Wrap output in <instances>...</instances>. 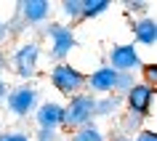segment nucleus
Masks as SVG:
<instances>
[{
    "instance_id": "nucleus-17",
    "label": "nucleus",
    "mask_w": 157,
    "mask_h": 141,
    "mask_svg": "<svg viewBox=\"0 0 157 141\" xmlns=\"http://www.w3.org/2000/svg\"><path fill=\"white\" fill-rule=\"evenodd\" d=\"M123 128H125V131H120L123 136H128L131 131H136V133H139L141 128H144V117L133 115V112H125V117H123Z\"/></svg>"
},
{
    "instance_id": "nucleus-11",
    "label": "nucleus",
    "mask_w": 157,
    "mask_h": 141,
    "mask_svg": "<svg viewBox=\"0 0 157 141\" xmlns=\"http://www.w3.org/2000/svg\"><path fill=\"white\" fill-rule=\"evenodd\" d=\"M131 32H133V40L139 43V45H144V48H152L157 43V21L152 16H139V19H133V24H131Z\"/></svg>"
},
{
    "instance_id": "nucleus-18",
    "label": "nucleus",
    "mask_w": 157,
    "mask_h": 141,
    "mask_svg": "<svg viewBox=\"0 0 157 141\" xmlns=\"http://www.w3.org/2000/svg\"><path fill=\"white\" fill-rule=\"evenodd\" d=\"M123 6H125L128 13H141V16H147V11H149L152 3H147V0H125Z\"/></svg>"
},
{
    "instance_id": "nucleus-19",
    "label": "nucleus",
    "mask_w": 157,
    "mask_h": 141,
    "mask_svg": "<svg viewBox=\"0 0 157 141\" xmlns=\"http://www.w3.org/2000/svg\"><path fill=\"white\" fill-rule=\"evenodd\" d=\"M139 72H144V80H141V83H147V85L157 83V64H144Z\"/></svg>"
},
{
    "instance_id": "nucleus-3",
    "label": "nucleus",
    "mask_w": 157,
    "mask_h": 141,
    "mask_svg": "<svg viewBox=\"0 0 157 141\" xmlns=\"http://www.w3.org/2000/svg\"><path fill=\"white\" fill-rule=\"evenodd\" d=\"M93 107H96V96L91 93H77L64 104V117H61V128L67 131H77L93 123Z\"/></svg>"
},
{
    "instance_id": "nucleus-7",
    "label": "nucleus",
    "mask_w": 157,
    "mask_h": 141,
    "mask_svg": "<svg viewBox=\"0 0 157 141\" xmlns=\"http://www.w3.org/2000/svg\"><path fill=\"white\" fill-rule=\"evenodd\" d=\"M51 13H53V6L48 0H19L13 8V16L24 27H43L45 21H51Z\"/></svg>"
},
{
    "instance_id": "nucleus-1",
    "label": "nucleus",
    "mask_w": 157,
    "mask_h": 141,
    "mask_svg": "<svg viewBox=\"0 0 157 141\" xmlns=\"http://www.w3.org/2000/svg\"><path fill=\"white\" fill-rule=\"evenodd\" d=\"M40 35L45 37V43H48V56L53 59L56 64L67 61L69 53L77 48V37H75V29L69 24H61V21H45V24L40 27Z\"/></svg>"
},
{
    "instance_id": "nucleus-20",
    "label": "nucleus",
    "mask_w": 157,
    "mask_h": 141,
    "mask_svg": "<svg viewBox=\"0 0 157 141\" xmlns=\"http://www.w3.org/2000/svg\"><path fill=\"white\" fill-rule=\"evenodd\" d=\"M0 141H32V139L24 131H3L0 133Z\"/></svg>"
},
{
    "instance_id": "nucleus-23",
    "label": "nucleus",
    "mask_w": 157,
    "mask_h": 141,
    "mask_svg": "<svg viewBox=\"0 0 157 141\" xmlns=\"http://www.w3.org/2000/svg\"><path fill=\"white\" fill-rule=\"evenodd\" d=\"M133 141H157V133L152 131V128H141V131L133 136Z\"/></svg>"
},
{
    "instance_id": "nucleus-21",
    "label": "nucleus",
    "mask_w": 157,
    "mask_h": 141,
    "mask_svg": "<svg viewBox=\"0 0 157 141\" xmlns=\"http://www.w3.org/2000/svg\"><path fill=\"white\" fill-rule=\"evenodd\" d=\"M32 141H61V133L59 131H45V128H37Z\"/></svg>"
},
{
    "instance_id": "nucleus-2",
    "label": "nucleus",
    "mask_w": 157,
    "mask_h": 141,
    "mask_svg": "<svg viewBox=\"0 0 157 141\" xmlns=\"http://www.w3.org/2000/svg\"><path fill=\"white\" fill-rule=\"evenodd\" d=\"M48 80L61 96H67V99H72V96H77V93L85 91V72L77 69V67H72L69 61L53 64L51 72H48Z\"/></svg>"
},
{
    "instance_id": "nucleus-15",
    "label": "nucleus",
    "mask_w": 157,
    "mask_h": 141,
    "mask_svg": "<svg viewBox=\"0 0 157 141\" xmlns=\"http://www.w3.org/2000/svg\"><path fill=\"white\" fill-rule=\"evenodd\" d=\"M59 11H61V16L69 19V21H80L83 0H64V3H59Z\"/></svg>"
},
{
    "instance_id": "nucleus-24",
    "label": "nucleus",
    "mask_w": 157,
    "mask_h": 141,
    "mask_svg": "<svg viewBox=\"0 0 157 141\" xmlns=\"http://www.w3.org/2000/svg\"><path fill=\"white\" fill-rule=\"evenodd\" d=\"M6 96H8V83H6V80L0 77V104L6 101Z\"/></svg>"
},
{
    "instance_id": "nucleus-9",
    "label": "nucleus",
    "mask_w": 157,
    "mask_h": 141,
    "mask_svg": "<svg viewBox=\"0 0 157 141\" xmlns=\"http://www.w3.org/2000/svg\"><path fill=\"white\" fill-rule=\"evenodd\" d=\"M115 77H117V72L112 67H107V64L96 67L91 75H85V93H91L96 99L115 93Z\"/></svg>"
},
{
    "instance_id": "nucleus-5",
    "label": "nucleus",
    "mask_w": 157,
    "mask_h": 141,
    "mask_svg": "<svg viewBox=\"0 0 157 141\" xmlns=\"http://www.w3.org/2000/svg\"><path fill=\"white\" fill-rule=\"evenodd\" d=\"M40 104V91L37 85L32 83H21L16 88H8V96H6V107L13 117H29L35 112V107Z\"/></svg>"
},
{
    "instance_id": "nucleus-26",
    "label": "nucleus",
    "mask_w": 157,
    "mask_h": 141,
    "mask_svg": "<svg viewBox=\"0 0 157 141\" xmlns=\"http://www.w3.org/2000/svg\"><path fill=\"white\" fill-rule=\"evenodd\" d=\"M109 141H133V139H131V136H123V133H117V136H112Z\"/></svg>"
},
{
    "instance_id": "nucleus-14",
    "label": "nucleus",
    "mask_w": 157,
    "mask_h": 141,
    "mask_svg": "<svg viewBox=\"0 0 157 141\" xmlns=\"http://www.w3.org/2000/svg\"><path fill=\"white\" fill-rule=\"evenodd\" d=\"M109 6H112L109 0H83V13H80V19H96L101 13H107Z\"/></svg>"
},
{
    "instance_id": "nucleus-6",
    "label": "nucleus",
    "mask_w": 157,
    "mask_h": 141,
    "mask_svg": "<svg viewBox=\"0 0 157 141\" xmlns=\"http://www.w3.org/2000/svg\"><path fill=\"white\" fill-rule=\"evenodd\" d=\"M107 67H112L115 72H139L144 61H141V53L133 43H115L112 48L107 51Z\"/></svg>"
},
{
    "instance_id": "nucleus-16",
    "label": "nucleus",
    "mask_w": 157,
    "mask_h": 141,
    "mask_svg": "<svg viewBox=\"0 0 157 141\" xmlns=\"http://www.w3.org/2000/svg\"><path fill=\"white\" fill-rule=\"evenodd\" d=\"M136 83H139V77L133 75V72H117V77H115V93H117V96H125Z\"/></svg>"
},
{
    "instance_id": "nucleus-25",
    "label": "nucleus",
    "mask_w": 157,
    "mask_h": 141,
    "mask_svg": "<svg viewBox=\"0 0 157 141\" xmlns=\"http://www.w3.org/2000/svg\"><path fill=\"white\" fill-rule=\"evenodd\" d=\"M3 69H8V53L0 48V72H3Z\"/></svg>"
},
{
    "instance_id": "nucleus-8",
    "label": "nucleus",
    "mask_w": 157,
    "mask_h": 141,
    "mask_svg": "<svg viewBox=\"0 0 157 141\" xmlns=\"http://www.w3.org/2000/svg\"><path fill=\"white\" fill-rule=\"evenodd\" d=\"M123 104L128 107V112H133V115H139V117L147 120V117L152 115V104H155V85H147V83L139 80V83L123 96Z\"/></svg>"
},
{
    "instance_id": "nucleus-13",
    "label": "nucleus",
    "mask_w": 157,
    "mask_h": 141,
    "mask_svg": "<svg viewBox=\"0 0 157 141\" xmlns=\"http://www.w3.org/2000/svg\"><path fill=\"white\" fill-rule=\"evenodd\" d=\"M69 141H107V139H104V131H101L99 125L91 123V125H85V128H77V131H72Z\"/></svg>"
},
{
    "instance_id": "nucleus-4",
    "label": "nucleus",
    "mask_w": 157,
    "mask_h": 141,
    "mask_svg": "<svg viewBox=\"0 0 157 141\" xmlns=\"http://www.w3.org/2000/svg\"><path fill=\"white\" fill-rule=\"evenodd\" d=\"M37 64H40V43L37 40L19 43L16 51L8 56V67L24 83H32V77L37 75Z\"/></svg>"
},
{
    "instance_id": "nucleus-10",
    "label": "nucleus",
    "mask_w": 157,
    "mask_h": 141,
    "mask_svg": "<svg viewBox=\"0 0 157 141\" xmlns=\"http://www.w3.org/2000/svg\"><path fill=\"white\" fill-rule=\"evenodd\" d=\"M37 128L45 131H61V117H64V104L59 101H40L32 112Z\"/></svg>"
},
{
    "instance_id": "nucleus-22",
    "label": "nucleus",
    "mask_w": 157,
    "mask_h": 141,
    "mask_svg": "<svg viewBox=\"0 0 157 141\" xmlns=\"http://www.w3.org/2000/svg\"><path fill=\"white\" fill-rule=\"evenodd\" d=\"M13 37V32H11V24L8 19H0V45H6V43Z\"/></svg>"
},
{
    "instance_id": "nucleus-12",
    "label": "nucleus",
    "mask_w": 157,
    "mask_h": 141,
    "mask_svg": "<svg viewBox=\"0 0 157 141\" xmlns=\"http://www.w3.org/2000/svg\"><path fill=\"white\" fill-rule=\"evenodd\" d=\"M123 107H125L123 96H117V93L99 96V99H96V107H93V117H117Z\"/></svg>"
}]
</instances>
